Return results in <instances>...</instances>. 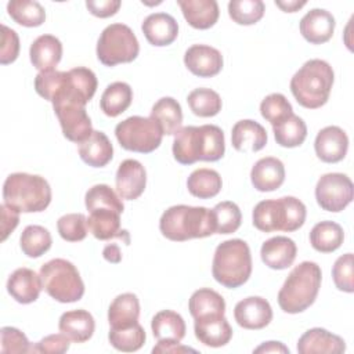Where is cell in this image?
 I'll return each mask as SVG.
<instances>
[{
    "label": "cell",
    "instance_id": "cell-3",
    "mask_svg": "<svg viewBox=\"0 0 354 354\" xmlns=\"http://www.w3.org/2000/svg\"><path fill=\"white\" fill-rule=\"evenodd\" d=\"M335 73L332 66L324 59H310L293 75L290 91L296 101L307 108L317 109L329 100Z\"/></svg>",
    "mask_w": 354,
    "mask_h": 354
},
{
    "label": "cell",
    "instance_id": "cell-32",
    "mask_svg": "<svg viewBox=\"0 0 354 354\" xmlns=\"http://www.w3.org/2000/svg\"><path fill=\"white\" fill-rule=\"evenodd\" d=\"M149 118L158 122L163 136H173L181 129L183 111L177 100L173 97H162L153 104Z\"/></svg>",
    "mask_w": 354,
    "mask_h": 354
},
{
    "label": "cell",
    "instance_id": "cell-1",
    "mask_svg": "<svg viewBox=\"0 0 354 354\" xmlns=\"http://www.w3.org/2000/svg\"><path fill=\"white\" fill-rule=\"evenodd\" d=\"M225 140L223 130L216 124L181 127L173 140V156L181 165L198 160L216 162L224 156Z\"/></svg>",
    "mask_w": 354,
    "mask_h": 354
},
{
    "label": "cell",
    "instance_id": "cell-28",
    "mask_svg": "<svg viewBox=\"0 0 354 354\" xmlns=\"http://www.w3.org/2000/svg\"><path fill=\"white\" fill-rule=\"evenodd\" d=\"M185 21L195 29L212 28L220 15L216 0H177Z\"/></svg>",
    "mask_w": 354,
    "mask_h": 354
},
{
    "label": "cell",
    "instance_id": "cell-2",
    "mask_svg": "<svg viewBox=\"0 0 354 354\" xmlns=\"http://www.w3.org/2000/svg\"><path fill=\"white\" fill-rule=\"evenodd\" d=\"M162 235L174 242L206 238L216 234L213 213L203 206L176 205L163 212L159 220Z\"/></svg>",
    "mask_w": 354,
    "mask_h": 354
},
{
    "label": "cell",
    "instance_id": "cell-5",
    "mask_svg": "<svg viewBox=\"0 0 354 354\" xmlns=\"http://www.w3.org/2000/svg\"><path fill=\"white\" fill-rule=\"evenodd\" d=\"M306 206L295 196L266 199L259 202L252 213L253 225L261 232L297 231L306 221Z\"/></svg>",
    "mask_w": 354,
    "mask_h": 354
},
{
    "label": "cell",
    "instance_id": "cell-37",
    "mask_svg": "<svg viewBox=\"0 0 354 354\" xmlns=\"http://www.w3.org/2000/svg\"><path fill=\"white\" fill-rule=\"evenodd\" d=\"M277 144L285 148H295L304 142L307 137V126L301 118L292 113L281 123L272 126Z\"/></svg>",
    "mask_w": 354,
    "mask_h": 354
},
{
    "label": "cell",
    "instance_id": "cell-45",
    "mask_svg": "<svg viewBox=\"0 0 354 354\" xmlns=\"http://www.w3.org/2000/svg\"><path fill=\"white\" fill-rule=\"evenodd\" d=\"M261 116L268 120L272 126L281 123L293 113L290 102L281 93H272L267 95L260 104Z\"/></svg>",
    "mask_w": 354,
    "mask_h": 354
},
{
    "label": "cell",
    "instance_id": "cell-11",
    "mask_svg": "<svg viewBox=\"0 0 354 354\" xmlns=\"http://www.w3.org/2000/svg\"><path fill=\"white\" fill-rule=\"evenodd\" d=\"M115 136L122 148L140 153H149L159 148L163 131L152 118L130 116L119 122Z\"/></svg>",
    "mask_w": 354,
    "mask_h": 354
},
{
    "label": "cell",
    "instance_id": "cell-7",
    "mask_svg": "<svg viewBox=\"0 0 354 354\" xmlns=\"http://www.w3.org/2000/svg\"><path fill=\"white\" fill-rule=\"evenodd\" d=\"M212 274L225 288L242 286L252 274V254L248 243L238 238L221 242L213 256Z\"/></svg>",
    "mask_w": 354,
    "mask_h": 354
},
{
    "label": "cell",
    "instance_id": "cell-52",
    "mask_svg": "<svg viewBox=\"0 0 354 354\" xmlns=\"http://www.w3.org/2000/svg\"><path fill=\"white\" fill-rule=\"evenodd\" d=\"M0 212H1V241H6L19 223V212L6 203L0 206Z\"/></svg>",
    "mask_w": 354,
    "mask_h": 354
},
{
    "label": "cell",
    "instance_id": "cell-22",
    "mask_svg": "<svg viewBox=\"0 0 354 354\" xmlns=\"http://www.w3.org/2000/svg\"><path fill=\"white\" fill-rule=\"evenodd\" d=\"M344 340L328 332L324 328H311L306 330L297 342V353L300 354H314V353H344Z\"/></svg>",
    "mask_w": 354,
    "mask_h": 354
},
{
    "label": "cell",
    "instance_id": "cell-20",
    "mask_svg": "<svg viewBox=\"0 0 354 354\" xmlns=\"http://www.w3.org/2000/svg\"><path fill=\"white\" fill-rule=\"evenodd\" d=\"M41 289L43 283L40 275L26 267L17 268L7 281V292L21 304L36 301Z\"/></svg>",
    "mask_w": 354,
    "mask_h": 354
},
{
    "label": "cell",
    "instance_id": "cell-29",
    "mask_svg": "<svg viewBox=\"0 0 354 354\" xmlns=\"http://www.w3.org/2000/svg\"><path fill=\"white\" fill-rule=\"evenodd\" d=\"M80 159L91 167L106 166L113 156V147L105 133L94 130L91 136L79 144Z\"/></svg>",
    "mask_w": 354,
    "mask_h": 354
},
{
    "label": "cell",
    "instance_id": "cell-8",
    "mask_svg": "<svg viewBox=\"0 0 354 354\" xmlns=\"http://www.w3.org/2000/svg\"><path fill=\"white\" fill-rule=\"evenodd\" d=\"M43 289L59 303L79 301L84 295V283L77 268L65 259H53L40 267Z\"/></svg>",
    "mask_w": 354,
    "mask_h": 354
},
{
    "label": "cell",
    "instance_id": "cell-49",
    "mask_svg": "<svg viewBox=\"0 0 354 354\" xmlns=\"http://www.w3.org/2000/svg\"><path fill=\"white\" fill-rule=\"evenodd\" d=\"M19 54V37L17 32L6 25H1V47L0 64L7 65L14 62Z\"/></svg>",
    "mask_w": 354,
    "mask_h": 354
},
{
    "label": "cell",
    "instance_id": "cell-21",
    "mask_svg": "<svg viewBox=\"0 0 354 354\" xmlns=\"http://www.w3.org/2000/svg\"><path fill=\"white\" fill-rule=\"evenodd\" d=\"M142 33L145 39L156 47H163L171 44L178 36V24L177 21L166 12H153L149 14L142 25Z\"/></svg>",
    "mask_w": 354,
    "mask_h": 354
},
{
    "label": "cell",
    "instance_id": "cell-51",
    "mask_svg": "<svg viewBox=\"0 0 354 354\" xmlns=\"http://www.w3.org/2000/svg\"><path fill=\"white\" fill-rule=\"evenodd\" d=\"M122 3L120 0H87L86 1V7L87 10L98 18H108L115 15L119 8H120Z\"/></svg>",
    "mask_w": 354,
    "mask_h": 354
},
{
    "label": "cell",
    "instance_id": "cell-55",
    "mask_svg": "<svg viewBox=\"0 0 354 354\" xmlns=\"http://www.w3.org/2000/svg\"><path fill=\"white\" fill-rule=\"evenodd\" d=\"M102 256L109 263H119L122 260V252H120L119 246L115 243L106 245L102 250Z\"/></svg>",
    "mask_w": 354,
    "mask_h": 354
},
{
    "label": "cell",
    "instance_id": "cell-38",
    "mask_svg": "<svg viewBox=\"0 0 354 354\" xmlns=\"http://www.w3.org/2000/svg\"><path fill=\"white\" fill-rule=\"evenodd\" d=\"M7 11L17 24L26 28L40 26L46 21V11L37 1L11 0L7 4Z\"/></svg>",
    "mask_w": 354,
    "mask_h": 354
},
{
    "label": "cell",
    "instance_id": "cell-30",
    "mask_svg": "<svg viewBox=\"0 0 354 354\" xmlns=\"http://www.w3.org/2000/svg\"><path fill=\"white\" fill-rule=\"evenodd\" d=\"M140 301L134 293H122L113 299L108 308L111 328H127L138 322Z\"/></svg>",
    "mask_w": 354,
    "mask_h": 354
},
{
    "label": "cell",
    "instance_id": "cell-47",
    "mask_svg": "<svg viewBox=\"0 0 354 354\" xmlns=\"http://www.w3.org/2000/svg\"><path fill=\"white\" fill-rule=\"evenodd\" d=\"M332 278L336 288L346 293L354 292V257L353 253H346L335 261L332 267Z\"/></svg>",
    "mask_w": 354,
    "mask_h": 354
},
{
    "label": "cell",
    "instance_id": "cell-53",
    "mask_svg": "<svg viewBox=\"0 0 354 354\" xmlns=\"http://www.w3.org/2000/svg\"><path fill=\"white\" fill-rule=\"evenodd\" d=\"M152 353H196L195 348L181 346L180 342H158V344L152 348Z\"/></svg>",
    "mask_w": 354,
    "mask_h": 354
},
{
    "label": "cell",
    "instance_id": "cell-41",
    "mask_svg": "<svg viewBox=\"0 0 354 354\" xmlns=\"http://www.w3.org/2000/svg\"><path fill=\"white\" fill-rule=\"evenodd\" d=\"M187 102L192 113L201 118L216 116L223 106L220 95L214 90L206 87L192 90L187 97Z\"/></svg>",
    "mask_w": 354,
    "mask_h": 354
},
{
    "label": "cell",
    "instance_id": "cell-48",
    "mask_svg": "<svg viewBox=\"0 0 354 354\" xmlns=\"http://www.w3.org/2000/svg\"><path fill=\"white\" fill-rule=\"evenodd\" d=\"M1 343H0V351L1 353H10V354H21V353H32V346L25 336L24 332H21L17 328L12 326H3L0 330Z\"/></svg>",
    "mask_w": 354,
    "mask_h": 354
},
{
    "label": "cell",
    "instance_id": "cell-13",
    "mask_svg": "<svg viewBox=\"0 0 354 354\" xmlns=\"http://www.w3.org/2000/svg\"><path fill=\"white\" fill-rule=\"evenodd\" d=\"M236 324L245 329H263L272 319V308L270 303L260 296H249L236 303L234 308Z\"/></svg>",
    "mask_w": 354,
    "mask_h": 354
},
{
    "label": "cell",
    "instance_id": "cell-24",
    "mask_svg": "<svg viewBox=\"0 0 354 354\" xmlns=\"http://www.w3.org/2000/svg\"><path fill=\"white\" fill-rule=\"evenodd\" d=\"M297 246L288 236H274L267 239L260 249L263 263L272 270H285L290 267L296 259Z\"/></svg>",
    "mask_w": 354,
    "mask_h": 354
},
{
    "label": "cell",
    "instance_id": "cell-10",
    "mask_svg": "<svg viewBox=\"0 0 354 354\" xmlns=\"http://www.w3.org/2000/svg\"><path fill=\"white\" fill-rule=\"evenodd\" d=\"M140 44L134 32L124 24L108 25L97 41V58L105 66L127 64L137 58Z\"/></svg>",
    "mask_w": 354,
    "mask_h": 354
},
{
    "label": "cell",
    "instance_id": "cell-4",
    "mask_svg": "<svg viewBox=\"0 0 354 354\" xmlns=\"http://www.w3.org/2000/svg\"><path fill=\"white\" fill-rule=\"evenodd\" d=\"M322 272L317 263L301 261L296 266L278 292V304L288 314L307 310L317 299L321 288Z\"/></svg>",
    "mask_w": 354,
    "mask_h": 354
},
{
    "label": "cell",
    "instance_id": "cell-27",
    "mask_svg": "<svg viewBox=\"0 0 354 354\" xmlns=\"http://www.w3.org/2000/svg\"><path fill=\"white\" fill-rule=\"evenodd\" d=\"M58 328L59 332L64 333L71 342L84 343L91 339L95 329V322L88 311L79 308L64 313L59 317Z\"/></svg>",
    "mask_w": 354,
    "mask_h": 354
},
{
    "label": "cell",
    "instance_id": "cell-23",
    "mask_svg": "<svg viewBox=\"0 0 354 354\" xmlns=\"http://www.w3.org/2000/svg\"><path fill=\"white\" fill-rule=\"evenodd\" d=\"M253 187L260 192L278 189L285 181V166L274 156L259 159L250 171Z\"/></svg>",
    "mask_w": 354,
    "mask_h": 354
},
{
    "label": "cell",
    "instance_id": "cell-31",
    "mask_svg": "<svg viewBox=\"0 0 354 354\" xmlns=\"http://www.w3.org/2000/svg\"><path fill=\"white\" fill-rule=\"evenodd\" d=\"M151 329L158 342H181L185 336L187 326L178 313L162 310L153 315Z\"/></svg>",
    "mask_w": 354,
    "mask_h": 354
},
{
    "label": "cell",
    "instance_id": "cell-12",
    "mask_svg": "<svg viewBox=\"0 0 354 354\" xmlns=\"http://www.w3.org/2000/svg\"><path fill=\"white\" fill-rule=\"evenodd\" d=\"M353 196V181L343 173H326L317 181L315 199L326 212H342L351 203Z\"/></svg>",
    "mask_w": 354,
    "mask_h": 354
},
{
    "label": "cell",
    "instance_id": "cell-33",
    "mask_svg": "<svg viewBox=\"0 0 354 354\" xmlns=\"http://www.w3.org/2000/svg\"><path fill=\"white\" fill-rule=\"evenodd\" d=\"M344 241L343 228L330 220L317 223L310 232L311 246L321 253H332L342 246Z\"/></svg>",
    "mask_w": 354,
    "mask_h": 354
},
{
    "label": "cell",
    "instance_id": "cell-39",
    "mask_svg": "<svg viewBox=\"0 0 354 354\" xmlns=\"http://www.w3.org/2000/svg\"><path fill=\"white\" fill-rule=\"evenodd\" d=\"M53 239L47 228L41 225H28L21 234L19 245L24 252L30 259H37L43 256L51 248Z\"/></svg>",
    "mask_w": 354,
    "mask_h": 354
},
{
    "label": "cell",
    "instance_id": "cell-56",
    "mask_svg": "<svg viewBox=\"0 0 354 354\" xmlns=\"http://www.w3.org/2000/svg\"><path fill=\"white\" fill-rule=\"evenodd\" d=\"M277 7H279L282 11L285 12H296L299 11L301 7L306 6V1H297V0H288V1H279L275 0Z\"/></svg>",
    "mask_w": 354,
    "mask_h": 354
},
{
    "label": "cell",
    "instance_id": "cell-54",
    "mask_svg": "<svg viewBox=\"0 0 354 354\" xmlns=\"http://www.w3.org/2000/svg\"><path fill=\"white\" fill-rule=\"evenodd\" d=\"M253 353H288L289 354V348L281 342H264L263 344L256 347Z\"/></svg>",
    "mask_w": 354,
    "mask_h": 354
},
{
    "label": "cell",
    "instance_id": "cell-34",
    "mask_svg": "<svg viewBox=\"0 0 354 354\" xmlns=\"http://www.w3.org/2000/svg\"><path fill=\"white\" fill-rule=\"evenodd\" d=\"M131 87L124 82H115L104 90L100 100V108L106 116L116 118L131 105Z\"/></svg>",
    "mask_w": 354,
    "mask_h": 354
},
{
    "label": "cell",
    "instance_id": "cell-15",
    "mask_svg": "<svg viewBox=\"0 0 354 354\" xmlns=\"http://www.w3.org/2000/svg\"><path fill=\"white\" fill-rule=\"evenodd\" d=\"M184 64L195 76L213 77L223 69V55L214 47L194 44L185 51Z\"/></svg>",
    "mask_w": 354,
    "mask_h": 354
},
{
    "label": "cell",
    "instance_id": "cell-44",
    "mask_svg": "<svg viewBox=\"0 0 354 354\" xmlns=\"http://www.w3.org/2000/svg\"><path fill=\"white\" fill-rule=\"evenodd\" d=\"M266 11L261 0H231L228 3V15L238 25H253L259 22Z\"/></svg>",
    "mask_w": 354,
    "mask_h": 354
},
{
    "label": "cell",
    "instance_id": "cell-42",
    "mask_svg": "<svg viewBox=\"0 0 354 354\" xmlns=\"http://www.w3.org/2000/svg\"><path fill=\"white\" fill-rule=\"evenodd\" d=\"M84 203L88 212L94 209H112L120 214L124 210L122 198L106 184L93 185L84 196Z\"/></svg>",
    "mask_w": 354,
    "mask_h": 354
},
{
    "label": "cell",
    "instance_id": "cell-17",
    "mask_svg": "<svg viewBox=\"0 0 354 354\" xmlns=\"http://www.w3.org/2000/svg\"><path fill=\"white\" fill-rule=\"evenodd\" d=\"M87 228L94 238L100 241H109L112 238L122 239L130 245V234L120 228V213L112 209H94L87 218Z\"/></svg>",
    "mask_w": 354,
    "mask_h": 354
},
{
    "label": "cell",
    "instance_id": "cell-9",
    "mask_svg": "<svg viewBox=\"0 0 354 354\" xmlns=\"http://www.w3.org/2000/svg\"><path fill=\"white\" fill-rule=\"evenodd\" d=\"M51 104L65 138L72 142L82 144L91 136L94 130L86 112L87 102L80 95L65 90L59 93Z\"/></svg>",
    "mask_w": 354,
    "mask_h": 354
},
{
    "label": "cell",
    "instance_id": "cell-35",
    "mask_svg": "<svg viewBox=\"0 0 354 354\" xmlns=\"http://www.w3.org/2000/svg\"><path fill=\"white\" fill-rule=\"evenodd\" d=\"M221 176L213 169H196L189 174L187 180L188 192L199 199H209L216 196L221 191Z\"/></svg>",
    "mask_w": 354,
    "mask_h": 354
},
{
    "label": "cell",
    "instance_id": "cell-26",
    "mask_svg": "<svg viewBox=\"0 0 354 354\" xmlns=\"http://www.w3.org/2000/svg\"><path fill=\"white\" fill-rule=\"evenodd\" d=\"M231 142L239 152H257L267 144V131L256 120L243 119L232 126Z\"/></svg>",
    "mask_w": 354,
    "mask_h": 354
},
{
    "label": "cell",
    "instance_id": "cell-16",
    "mask_svg": "<svg viewBox=\"0 0 354 354\" xmlns=\"http://www.w3.org/2000/svg\"><path fill=\"white\" fill-rule=\"evenodd\" d=\"M317 156L325 163H337L344 159L348 149V137L339 126L321 129L314 141Z\"/></svg>",
    "mask_w": 354,
    "mask_h": 354
},
{
    "label": "cell",
    "instance_id": "cell-43",
    "mask_svg": "<svg viewBox=\"0 0 354 354\" xmlns=\"http://www.w3.org/2000/svg\"><path fill=\"white\" fill-rule=\"evenodd\" d=\"M213 220H214V228L216 234H232L241 227L242 221V213L236 203L231 201H224L217 203L213 209Z\"/></svg>",
    "mask_w": 354,
    "mask_h": 354
},
{
    "label": "cell",
    "instance_id": "cell-50",
    "mask_svg": "<svg viewBox=\"0 0 354 354\" xmlns=\"http://www.w3.org/2000/svg\"><path fill=\"white\" fill-rule=\"evenodd\" d=\"M71 340L64 333H54L43 337L35 347L33 353H48V354H61L68 351Z\"/></svg>",
    "mask_w": 354,
    "mask_h": 354
},
{
    "label": "cell",
    "instance_id": "cell-40",
    "mask_svg": "<svg viewBox=\"0 0 354 354\" xmlns=\"http://www.w3.org/2000/svg\"><path fill=\"white\" fill-rule=\"evenodd\" d=\"M109 343L119 351L133 353L140 350L147 339L144 328L137 322L127 328H111L108 333Z\"/></svg>",
    "mask_w": 354,
    "mask_h": 354
},
{
    "label": "cell",
    "instance_id": "cell-14",
    "mask_svg": "<svg viewBox=\"0 0 354 354\" xmlns=\"http://www.w3.org/2000/svg\"><path fill=\"white\" fill-rule=\"evenodd\" d=\"M116 192L122 199L134 201L142 195L147 185V171L136 159L123 160L115 177Z\"/></svg>",
    "mask_w": 354,
    "mask_h": 354
},
{
    "label": "cell",
    "instance_id": "cell-19",
    "mask_svg": "<svg viewBox=\"0 0 354 354\" xmlns=\"http://www.w3.org/2000/svg\"><path fill=\"white\" fill-rule=\"evenodd\" d=\"M333 15L324 8H313L300 19V33L311 44L326 43L335 30Z\"/></svg>",
    "mask_w": 354,
    "mask_h": 354
},
{
    "label": "cell",
    "instance_id": "cell-18",
    "mask_svg": "<svg viewBox=\"0 0 354 354\" xmlns=\"http://www.w3.org/2000/svg\"><path fill=\"white\" fill-rule=\"evenodd\" d=\"M194 332L196 339L207 347H223L232 337V328L227 318L220 314H212L195 318Z\"/></svg>",
    "mask_w": 354,
    "mask_h": 354
},
{
    "label": "cell",
    "instance_id": "cell-36",
    "mask_svg": "<svg viewBox=\"0 0 354 354\" xmlns=\"http://www.w3.org/2000/svg\"><path fill=\"white\" fill-rule=\"evenodd\" d=\"M188 310L194 319L212 314L224 315L225 301L218 292L209 288H202L195 290L189 297Z\"/></svg>",
    "mask_w": 354,
    "mask_h": 354
},
{
    "label": "cell",
    "instance_id": "cell-6",
    "mask_svg": "<svg viewBox=\"0 0 354 354\" xmlns=\"http://www.w3.org/2000/svg\"><path fill=\"white\" fill-rule=\"evenodd\" d=\"M3 199L19 213L43 212L51 202V188L41 176L12 173L4 181Z\"/></svg>",
    "mask_w": 354,
    "mask_h": 354
},
{
    "label": "cell",
    "instance_id": "cell-46",
    "mask_svg": "<svg viewBox=\"0 0 354 354\" xmlns=\"http://www.w3.org/2000/svg\"><path fill=\"white\" fill-rule=\"evenodd\" d=\"M57 230L59 236L68 242L83 241L87 235V218L83 213H68L58 218Z\"/></svg>",
    "mask_w": 354,
    "mask_h": 354
},
{
    "label": "cell",
    "instance_id": "cell-25",
    "mask_svg": "<svg viewBox=\"0 0 354 354\" xmlns=\"http://www.w3.org/2000/svg\"><path fill=\"white\" fill-rule=\"evenodd\" d=\"M29 57L32 65L39 72L55 71L62 57V44L53 35H41L30 44Z\"/></svg>",
    "mask_w": 354,
    "mask_h": 354
}]
</instances>
